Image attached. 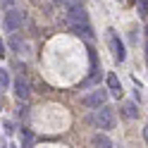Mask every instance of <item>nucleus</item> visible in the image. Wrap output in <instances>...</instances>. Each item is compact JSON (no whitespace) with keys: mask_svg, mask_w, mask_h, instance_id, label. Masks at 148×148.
Returning a JSON list of instances; mask_svg holds the SVG:
<instances>
[{"mask_svg":"<svg viewBox=\"0 0 148 148\" xmlns=\"http://www.w3.org/2000/svg\"><path fill=\"white\" fill-rule=\"evenodd\" d=\"M67 22H69V26H86L88 24L86 10H84V5H81V3L67 7Z\"/></svg>","mask_w":148,"mask_h":148,"instance_id":"obj_1","label":"nucleus"},{"mask_svg":"<svg viewBox=\"0 0 148 148\" xmlns=\"http://www.w3.org/2000/svg\"><path fill=\"white\" fill-rule=\"evenodd\" d=\"M93 122H96L100 129H112V124H115L112 110H110V108H100L98 112H96V117H93Z\"/></svg>","mask_w":148,"mask_h":148,"instance_id":"obj_2","label":"nucleus"},{"mask_svg":"<svg viewBox=\"0 0 148 148\" xmlns=\"http://www.w3.org/2000/svg\"><path fill=\"white\" fill-rule=\"evenodd\" d=\"M22 22H24V17H22V12H7L5 14V19H3V26H5V31L7 34H14L17 29L22 26Z\"/></svg>","mask_w":148,"mask_h":148,"instance_id":"obj_3","label":"nucleus"},{"mask_svg":"<svg viewBox=\"0 0 148 148\" xmlns=\"http://www.w3.org/2000/svg\"><path fill=\"white\" fill-rule=\"evenodd\" d=\"M105 100H108V93L103 88H98V91H91L84 98V105L86 108H100V105H105Z\"/></svg>","mask_w":148,"mask_h":148,"instance_id":"obj_4","label":"nucleus"},{"mask_svg":"<svg viewBox=\"0 0 148 148\" xmlns=\"http://www.w3.org/2000/svg\"><path fill=\"white\" fill-rule=\"evenodd\" d=\"M108 43H110V48H112L115 60L122 62V60H124V45H122V41L117 38V34H115V31H108Z\"/></svg>","mask_w":148,"mask_h":148,"instance_id":"obj_5","label":"nucleus"},{"mask_svg":"<svg viewBox=\"0 0 148 148\" xmlns=\"http://www.w3.org/2000/svg\"><path fill=\"white\" fill-rule=\"evenodd\" d=\"M29 93H31V86H29V81H26L24 77H19L14 81V96L19 98V100H24V98H29Z\"/></svg>","mask_w":148,"mask_h":148,"instance_id":"obj_6","label":"nucleus"},{"mask_svg":"<svg viewBox=\"0 0 148 148\" xmlns=\"http://www.w3.org/2000/svg\"><path fill=\"white\" fill-rule=\"evenodd\" d=\"M108 86L112 88V93H115V96L122 93V88H119V79L115 77V74H110V77H108Z\"/></svg>","mask_w":148,"mask_h":148,"instance_id":"obj_7","label":"nucleus"},{"mask_svg":"<svg viewBox=\"0 0 148 148\" xmlns=\"http://www.w3.org/2000/svg\"><path fill=\"white\" fill-rule=\"evenodd\" d=\"M0 86H3V91L10 86V72L7 69H0Z\"/></svg>","mask_w":148,"mask_h":148,"instance_id":"obj_8","label":"nucleus"},{"mask_svg":"<svg viewBox=\"0 0 148 148\" xmlns=\"http://www.w3.org/2000/svg\"><path fill=\"white\" fill-rule=\"evenodd\" d=\"M124 115H127V117H138L136 105H134V103H124Z\"/></svg>","mask_w":148,"mask_h":148,"instance_id":"obj_9","label":"nucleus"},{"mask_svg":"<svg viewBox=\"0 0 148 148\" xmlns=\"http://www.w3.org/2000/svg\"><path fill=\"white\" fill-rule=\"evenodd\" d=\"M93 143H96V146H100V148H110V141H108L105 136H100V134H98V136H93Z\"/></svg>","mask_w":148,"mask_h":148,"instance_id":"obj_10","label":"nucleus"},{"mask_svg":"<svg viewBox=\"0 0 148 148\" xmlns=\"http://www.w3.org/2000/svg\"><path fill=\"white\" fill-rule=\"evenodd\" d=\"M138 12H141V17L148 14V3H146V0H138Z\"/></svg>","mask_w":148,"mask_h":148,"instance_id":"obj_11","label":"nucleus"},{"mask_svg":"<svg viewBox=\"0 0 148 148\" xmlns=\"http://www.w3.org/2000/svg\"><path fill=\"white\" fill-rule=\"evenodd\" d=\"M58 3H62V5H64V10H67V7H72V5H79L81 0H58Z\"/></svg>","mask_w":148,"mask_h":148,"instance_id":"obj_12","label":"nucleus"},{"mask_svg":"<svg viewBox=\"0 0 148 148\" xmlns=\"http://www.w3.org/2000/svg\"><path fill=\"white\" fill-rule=\"evenodd\" d=\"M143 136H146V143H148V127L143 129Z\"/></svg>","mask_w":148,"mask_h":148,"instance_id":"obj_13","label":"nucleus"},{"mask_svg":"<svg viewBox=\"0 0 148 148\" xmlns=\"http://www.w3.org/2000/svg\"><path fill=\"white\" fill-rule=\"evenodd\" d=\"M146 34H148V26H146Z\"/></svg>","mask_w":148,"mask_h":148,"instance_id":"obj_14","label":"nucleus"}]
</instances>
